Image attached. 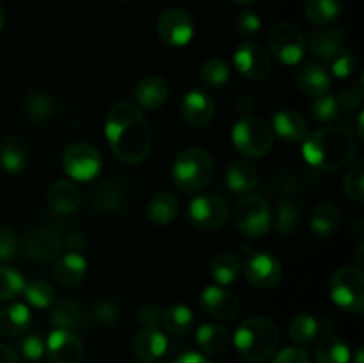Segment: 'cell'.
Instances as JSON below:
<instances>
[{
  "label": "cell",
  "mask_w": 364,
  "mask_h": 363,
  "mask_svg": "<svg viewBox=\"0 0 364 363\" xmlns=\"http://www.w3.org/2000/svg\"><path fill=\"white\" fill-rule=\"evenodd\" d=\"M301 226V210L290 198L281 199L276 214V230L283 235H291Z\"/></svg>",
  "instance_id": "60d3db41"
},
{
  "label": "cell",
  "mask_w": 364,
  "mask_h": 363,
  "mask_svg": "<svg viewBox=\"0 0 364 363\" xmlns=\"http://www.w3.org/2000/svg\"><path fill=\"white\" fill-rule=\"evenodd\" d=\"M171 363H212L206 356L199 354V352H183V354L176 356Z\"/></svg>",
  "instance_id": "11a10c76"
},
{
  "label": "cell",
  "mask_w": 364,
  "mask_h": 363,
  "mask_svg": "<svg viewBox=\"0 0 364 363\" xmlns=\"http://www.w3.org/2000/svg\"><path fill=\"white\" fill-rule=\"evenodd\" d=\"M50 320H52V324L57 330L75 331L84 327L85 315L84 310L80 308V305H77V302L71 301V299H63V301H59L55 305Z\"/></svg>",
  "instance_id": "836d02e7"
},
{
  "label": "cell",
  "mask_w": 364,
  "mask_h": 363,
  "mask_svg": "<svg viewBox=\"0 0 364 363\" xmlns=\"http://www.w3.org/2000/svg\"><path fill=\"white\" fill-rule=\"evenodd\" d=\"M331 299L340 310L363 313L364 310V273L359 265H343L333 274L329 283Z\"/></svg>",
  "instance_id": "8992f818"
},
{
  "label": "cell",
  "mask_w": 364,
  "mask_h": 363,
  "mask_svg": "<svg viewBox=\"0 0 364 363\" xmlns=\"http://www.w3.org/2000/svg\"><path fill=\"white\" fill-rule=\"evenodd\" d=\"M341 212L338 205L331 201L318 203L311 214V230L316 237H331L340 228Z\"/></svg>",
  "instance_id": "4dcf8cb0"
},
{
  "label": "cell",
  "mask_w": 364,
  "mask_h": 363,
  "mask_svg": "<svg viewBox=\"0 0 364 363\" xmlns=\"http://www.w3.org/2000/svg\"><path fill=\"white\" fill-rule=\"evenodd\" d=\"M343 189L347 198L354 205L361 206L364 203V160L358 159L350 164L343 177Z\"/></svg>",
  "instance_id": "ab89813d"
},
{
  "label": "cell",
  "mask_w": 364,
  "mask_h": 363,
  "mask_svg": "<svg viewBox=\"0 0 364 363\" xmlns=\"http://www.w3.org/2000/svg\"><path fill=\"white\" fill-rule=\"evenodd\" d=\"M233 219L238 231L247 238H262L272 226L269 201L258 194L242 196L235 205Z\"/></svg>",
  "instance_id": "52a82bcc"
},
{
  "label": "cell",
  "mask_w": 364,
  "mask_h": 363,
  "mask_svg": "<svg viewBox=\"0 0 364 363\" xmlns=\"http://www.w3.org/2000/svg\"><path fill=\"white\" fill-rule=\"evenodd\" d=\"M105 137L114 157L124 164H139L149 155L153 134L137 105L117 102L107 112Z\"/></svg>",
  "instance_id": "6da1fadb"
},
{
  "label": "cell",
  "mask_w": 364,
  "mask_h": 363,
  "mask_svg": "<svg viewBox=\"0 0 364 363\" xmlns=\"http://www.w3.org/2000/svg\"><path fill=\"white\" fill-rule=\"evenodd\" d=\"M4 23H6V11H4V7L0 6V32H2Z\"/></svg>",
  "instance_id": "6125c7cd"
},
{
  "label": "cell",
  "mask_w": 364,
  "mask_h": 363,
  "mask_svg": "<svg viewBox=\"0 0 364 363\" xmlns=\"http://www.w3.org/2000/svg\"><path fill=\"white\" fill-rule=\"evenodd\" d=\"M178 210H180V201L174 196V192L166 191L159 192L149 199L146 212H148V219L155 223L156 226H167L176 219Z\"/></svg>",
  "instance_id": "f546056e"
},
{
  "label": "cell",
  "mask_w": 364,
  "mask_h": 363,
  "mask_svg": "<svg viewBox=\"0 0 364 363\" xmlns=\"http://www.w3.org/2000/svg\"><path fill=\"white\" fill-rule=\"evenodd\" d=\"M25 280L16 269L0 265V301H9L23 292Z\"/></svg>",
  "instance_id": "b9f144b4"
},
{
  "label": "cell",
  "mask_w": 364,
  "mask_h": 363,
  "mask_svg": "<svg viewBox=\"0 0 364 363\" xmlns=\"http://www.w3.org/2000/svg\"><path fill=\"white\" fill-rule=\"evenodd\" d=\"M345 41H347V31L341 25H329L313 32L306 41V46L316 59L331 63L338 53L343 52Z\"/></svg>",
  "instance_id": "e0dca14e"
},
{
  "label": "cell",
  "mask_w": 364,
  "mask_h": 363,
  "mask_svg": "<svg viewBox=\"0 0 364 363\" xmlns=\"http://www.w3.org/2000/svg\"><path fill=\"white\" fill-rule=\"evenodd\" d=\"M46 201H48L50 209L55 210V212H75L82 203V192L75 182L57 180L50 185Z\"/></svg>",
  "instance_id": "d4e9b609"
},
{
  "label": "cell",
  "mask_w": 364,
  "mask_h": 363,
  "mask_svg": "<svg viewBox=\"0 0 364 363\" xmlns=\"http://www.w3.org/2000/svg\"><path fill=\"white\" fill-rule=\"evenodd\" d=\"M127 192L119 184L107 180L100 184L91 194V205L100 214H119L127 206Z\"/></svg>",
  "instance_id": "cb8c5ba5"
},
{
  "label": "cell",
  "mask_w": 364,
  "mask_h": 363,
  "mask_svg": "<svg viewBox=\"0 0 364 363\" xmlns=\"http://www.w3.org/2000/svg\"><path fill=\"white\" fill-rule=\"evenodd\" d=\"M242 269L240 256L235 255L231 251L219 253L215 258L210 262V276H212L213 281L220 285V287H226V285H231L238 278Z\"/></svg>",
  "instance_id": "d6a6232c"
},
{
  "label": "cell",
  "mask_w": 364,
  "mask_h": 363,
  "mask_svg": "<svg viewBox=\"0 0 364 363\" xmlns=\"http://www.w3.org/2000/svg\"><path fill=\"white\" fill-rule=\"evenodd\" d=\"M295 84L304 95L318 98L331 89V75L322 64L302 63L295 68Z\"/></svg>",
  "instance_id": "44dd1931"
},
{
  "label": "cell",
  "mask_w": 364,
  "mask_h": 363,
  "mask_svg": "<svg viewBox=\"0 0 364 363\" xmlns=\"http://www.w3.org/2000/svg\"><path fill=\"white\" fill-rule=\"evenodd\" d=\"M355 363H363V347H359L355 352Z\"/></svg>",
  "instance_id": "be15d7a7"
},
{
  "label": "cell",
  "mask_w": 364,
  "mask_h": 363,
  "mask_svg": "<svg viewBox=\"0 0 364 363\" xmlns=\"http://www.w3.org/2000/svg\"><path fill=\"white\" fill-rule=\"evenodd\" d=\"M23 112L32 121H48L57 112L55 96L43 89L31 91L23 100Z\"/></svg>",
  "instance_id": "1f68e13d"
},
{
  "label": "cell",
  "mask_w": 364,
  "mask_h": 363,
  "mask_svg": "<svg viewBox=\"0 0 364 363\" xmlns=\"http://www.w3.org/2000/svg\"><path fill=\"white\" fill-rule=\"evenodd\" d=\"M233 63L240 75H244L249 80H262L270 73V68H272L270 56L256 41H242L235 50Z\"/></svg>",
  "instance_id": "4fadbf2b"
},
{
  "label": "cell",
  "mask_w": 364,
  "mask_h": 363,
  "mask_svg": "<svg viewBox=\"0 0 364 363\" xmlns=\"http://www.w3.org/2000/svg\"><path fill=\"white\" fill-rule=\"evenodd\" d=\"M162 322L167 333L174 335V337H180V335H185L192 327V324H194V313H192V310L188 306L173 305L164 312Z\"/></svg>",
  "instance_id": "74e56055"
},
{
  "label": "cell",
  "mask_w": 364,
  "mask_h": 363,
  "mask_svg": "<svg viewBox=\"0 0 364 363\" xmlns=\"http://www.w3.org/2000/svg\"><path fill=\"white\" fill-rule=\"evenodd\" d=\"M269 45L274 56L287 66H297L306 53L304 34L290 21L274 25L269 34Z\"/></svg>",
  "instance_id": "9c48e42d"
},
{
  "label": "cell",
  "mask_w": 364,
  "mask_h": 363,
  "mask_svg": "<svg viewBox=\"0 0 364 363\" xmlns=\"http://www.w3.org/2000/svg\"><path fill=\"white\" fill-rule=\"evenodd\" d=\"M31 310L21 302L0 308V335L2 337H20L31 326Z\"/></svg>",
  "instance_id": "f1b7e54d"
},
{
  "label": "cell",
  "mask_w": 364,
  "mask_h": 363,
  "mask_svg": "<svg viewBox=\"0 0 364 363\" xmlns=\"http://www.w3.org/2000/svg\"><path fill=\"white\" fill-rule=\"evenodd\" d=\"M196 32L194 18L183 9L164 11L156 20V34L166 45L169 46H185L192 41Z\"/></svg>",
  "instance_id": "8fae6325"
},
{
  "label": "cell",
  "mask_w": 364,
  "mask_h": 363,
  "mask_svg": "<svg viewBox=\"0 0 364 363\" xmlns=\"http://www.w3.org/2000/svg\"><path fill=\"white\" fill-rule=\"evenodd\" d=\"M103 167L102 153L91 144L75 142L63 153V169L71 180L91 182L100 174Z\"/></svg>",
  "instance_id": "ba28073f"
},
{
  "label": "cell",
  "mask_w": 364,
  "mask_h": 363,
  "mask_svg": "<svg viewBox=\"0 0 364 363\" xmlns=\"http://www.w3.org/2000/svg\"><path fill=\"white\" fill-rule=\"evenodd\" d=\"M28 162V148L18 135H7L0 144V166L7 173H20Z\"/></svg>",
  "instance_id": "83f0119b"
},
{
  "label": "cell",
  "mask_w": 364,
  "mask_h": 363,
  "mask_svg": "<svg viewBox=\"0 0 364 363\" xmlns=\"http://www.w3.org/2000/svg\"><path fill=\"white\" fill-rule=\"evenodd\" d=\"M121 2H127V0H121Z\"/></svg>",
  "instance_id": "e7e4bbea"
},
{
  "label": "cell",
  "mask_w": 364,
  "mask_h": 363,
  "mask_svg": "<svg viewBox=\"0 0 364 363\" xmlns=\"http://www.w3.org/2000/svg\"><path fill=\"white\" fill-rule=\"evenodd\" d=\"M258 184V169L247 160H235L226 169V185L235 194H249Z\"/></svg>",
  "instance_id": "4316f807"
},
{
  "label": "cell",
  "mask_w": 364,
  "mask_h": 363,
  "mask_svg": "<svg viewBox=\"0 0 364 363\" xmlns=\"http://www.w3.org/2000/svg\"><path fill=\"white\" fill-rule=\"evenodd\" d=\"M66 244L70 246L71 251H78V249H82L85 246V235L82 233L80 230L71 231V233L66 237Z\"/></svg>",
  "instance_id": "9f6ffc18"
},
{
  "label": "cell",
  "mask_w": 364,
  "mask_h": 363,
  "mask_svg": "<svg viewBox=\"0 0 364 363\" xmlns=\"http://www.w3.org/2000/svg\"><path fill=\"white\" fill-rule=\"evenodd\" d=\"M233 344L238 354L247 362H265L276 354L281 344V333L270 319L251 317L237 327Z\"/></svg>",
  "instance_id": "3957f363"
},
{
  "label": "cell",
  "mask_w": 364,
  "mask_h": 363,
  "mask_svg": "<svg viewBox=\"0 0 364 363\" xmlns=\"http://www.w3.org/2000/svg\"><path fill=\"white\" fill-rule=\"evenodd\" d=\"M274 135L283 139L284 142H301L308 135V123L306 117L295 109H281L272 117Z\"/></svg>",
  "instance_id": "7402d4cb"
},
{
  "label": "cell",
  "mask_w": 364,
  "mask_h": 363,
  "mask_svg": "<svg viewBox=\"0 0 364 363\" xmlns=\"http://www.w3.org/2000/svg\"><path fill=\"white\" fill-rule=\"evenodd\" d=\"M272 363H311V359L302 345H290L277 352Z\"/></svg>",
  "instance_id": "816d5d0a"
},
{
  "label": "cell",
  "mask_w": 364,
  "mask_h": 363,
  "mask_svg": "<svg viewBox=\"0 0 364 363\" xmlns=\"http://www.w3.org/2000/svg\"><path fill=\"white\" fill-rule=\"evenodd\" d=\"M274 132L265 120L258 116L240 117L231 130L233 146L249 159H262L272 149Z\"/></svg>",
  "instance_id": "5b68a950"
},
{
  "label": "cell",
  "mask_w": 364,
  "mask_h": 363,
  "mask_svg": "<svg viewBox=\"0 0 364 363\" xmlns=\"http://www.w3.org/2000/svg\"><path fill=\"white\" fill-rule=\"evenodd\" d=\"M23 294L25 299H27L34 308H48V306L52 305L55 292H53V287L50 283H46V281L43 280H36L25 285Z\"/></svg>",
  "instance_id": "ee69618b"
},
{
  "label": "cell",
  "mask_w": 364,
  "mask_h": 363,
  "mask_svg": "<svg viewBox=\"0 0 364 363\" xmlns=\"http://www.w3.org/2000/svg\"><path fill=\"white\" fill-rule=\"evenodd\" d=\"M231 71L230 66L226 64V60L223 59H208L203 63V66L199 68V80L203 82V85L208 89H220L230 82Z\"/></svg>",
  "instance_id": "8d00e7d4"
},
{
  "label": "cell",
  "mask_w": 364,
  "mask_h": 363,
  "mask_svg": "<svg viewBox=\"0 0 364 363\" xmlns=\"http://www.w3.org/2000/svg\"><path fill=\"white\" fill-rule=\"evenodd\" d=\"M336 102L341 110H347V112L358 110L363 103V89L358 85H348L343 91H340V95L336 96Z\"/></svg>",
  "instance_id": "681fc988"
},
{
  "label": "cell",
  "mask_w": 364,
  "mask_h": 363,
  "mask_svg": "<svg viewBox=\"0 0 364 363\" xmlns=\"http://www.w3.org/2000/svg\"><path fill=\"white\" fill-rule=\"evenodd\" d=\"M355 153L358 144L354 132L340 125L316 128L302 139V157L316 169H341L354 160Z\"/></svg>",
  "instance_id": "7a4b0ae2"
},
{
  "label": "cell",
  "mask_w": 364,
  "mask_h": 363,
  "mask_svg": "<svg viewBox=\"0 0 364 363\" xmlns=\"http://www.w3.org/2000/svg\"><path fill=\"white\" fill-rule=\"evenodd\" d=\"M358 68V60H355L354 53L343 50L341 53H338L333 60H331V73L338 78H347Z\"/></svg>",
  "instance_id": "7dc6e473"
},
{
  "label": "cell",
  "mask_w": 364,
  "mask_h": 363,
  "mask_svg": "<svg viewBox=\"0 0 364 363\" xmlns=\"http://www.w3.org/2000/svg\"><path fill=\"white\" fill-rule=\"evenodd\" d=\"M235 109L242 114H249L252 109H255V98L249 93H242V95L237 96L235 100Z\"/></svg>",
  "instance_id": "db71d44e"
},
{
  "label": "cell",
  "mask_w": 364,
  "mask_h": 363,
  "mask_svg": "<svg viewBox=\"0 0 364 363\" xmlns=\"http://www.w3.org/2000/svg\"><path fill=\"white\" fill-rule=\"evenodd\" d=\"M318 333V320L313 315H309V313H297V315L290 320V326H288V335H290V338L297 345H304L308 344V342L315 340V337Z\"/></svg>",
  "instance_id": "f35d334b"
},
{
  "label": "cell",
  "mask_w": 364,
  "mask_h": 363,
  "mask_svg": "<svg viewBox=\"0 0 364 363\" xmlns=\"http://www.w3.org/2000/svg\"><path fill=\"white\" fill-rule=\"evenodd\" d=\"M235 31L244 38V41H251L262 31V18L255 11H242L235 20Z\"/></svg>",
  "instance_id": "f6af8a7d"
},
{
  "label": "cell",
  "mask_w": 364,
  "mask_h": 363,
  "mask_svg": "<svg viewBox=\"0 0 364 363\" xmlns=\"http://www.w3.org/2000/svg\"><path fill=\"white\" fill-rule=\"evenodd\" d=\"M166 333L156 326H144L132 342V351H134L135 358L141 359L144 363H153L156 359L162 358L167 351Z\"/></svg>",
  "instance_id": "d6986e66"
},
{
  "label": "cell",
  "mask_w": 364,
  "mask_h": 363,
  "mask_svg": "<svg viewBox=\"0 0 364 363\" xmlns=\"http://www.w3.org/2000/svg\"><path fill=\"white\" fill-rule=\"evenodd\" d=\"M139 320H141L144 326H156V322L160 320V310L156 305H146L139 310L137 313Z\"/></svg>",
  "instance_id": "f5cc1de1"
},
{
  "label": "cell",
  "mask_w": 364,
  "mask_h": 363,
  "mask_svg": "<svg viewBox=\"0 0 364 363\" xmlns=\"http://www.w3.org/2000/svg\"><path fill=\"white\" fill-rule=\"evenodd\" d=\"M95 320L100 324V326H116L121 319V308L114 301H100L98 305L95 306Z\"/></svg>",
  "instance_id": "bcb514c9"
},
{
  "label": "cell",
  "mask_w": 364,
  "mask_h": 363,
  "mask_svg": "<svg viewBox=\"0 0 364 363\" xmlns=\"http://www.w3.org/2000/svg\"><path fill=\"white\" fill-rule=\"evenodd\" d=\"M315 340V358L318 363H348L352 352L341 337L326 327L322 333L316 335Z\"/></svg>",
  "instance_id": "603a6c76"
},
{
  "label": "cell",
  "mask_w": 364,
  "mask_h": 363,
  "mask_svg": "<svg viewBox=\"0 0 364 363\" xmlns=\"http://www.w3.org/2000/svg\"><path fill=\"white\" fill-rule=\"evenodd\" d=\"M45 351L52 363H82L84 362V344L75 331L53 330L48 335Z\"/></svg>",
  "instance_id": "9a60e30c"
},
{
  "label": "cell",
  "mask_w": 364,
  "mask_h": 363,
  "mask_svg": "<svg viewBox=\"0 0 364 363\" xmlns=\"http://www.w3.org/2000/svg\"><path fill=\"white\" fill-rule=\"evenodd\" d=\"M187 217L192 226L212 231L226 224L228 217H230V206L220 196L201 194L191 199Z\"/></svg>",
  "instance_id": "30bf717a"
},
{
  "label": "cell",
  "mask_w": 364,
  "mask_h": 363,
  "mask_svg": "<svg viewBox=\"0 0 364 363\" xmlns=\"http://www.w3.org/2000/svg\"><path fill=\"white\" fill-rule=\"evenodd\" d=\"M215 166L208 152L203 148H185L173 164V182L181 192H198L212 182Z\"/></svg>",
  "instance_id": "277c9868"
},
{
  "label": "cell",
  "mask_w": 364,
  "mask_h": 363,
  "mask_svg": "<svg viewBox=\"0 0 364 363\" xmlns=\"http://www.w3.org/2000/svg\"><path fill=\"white\" fill-rule=\"evenodd\" d=\"M242 267H244L247 281L256 288L276 287L283 276V267H281L279 258L269 251L249 253Z\"/></svg>",
  "instance_id": "7c38bea8"
},
{
  "label": "cell",
  "mask_w": 364,
  "mask_h": 363,
  "mask_svg": "<svg viewBox=\"0 0 364 363\" xmlns=\"http://www.w3.org/2000/svg\"><path fill=\"white\" fill-rule=\"evenodd\" d=\"M196 340L206 354H219L230 344V333L219 324H203L196 333Z\"/></svg>",
  "instance_id": "e575fe53"
},
{
  "label": "cell",
  "mask_w": 364,
  "mask_h": 363,
  "mask_svg": "<svg viewBox=\"0 0 364 363\" xmlns=\"http://www.w3.org/2000/svg\"><path fill=\"white\" fill-rule=\"evenodd\" d=\"M20 242L13 230L6 226H0V260H11L18 255Z\"/></svg>",
  "instance_id": "f907efd6"
},
{
  "label": "cell",
  "mask_w": 364,
  "mask_h": 363,
  "mask_svg": "<svg viewBox=\"0 0 364 363\" xmlns=\"http://www.w3.org/2000/svg\"><path fill=\"white\" fill-rule=\"evenodd\" d=\"M355 127H358V132H355V135H358V139H363L364 137V132H363V112H359L358 121H355Z\"/></svg>",
  "instance_id": "91938a15"
},
{
  "label": "cell",
  "mask_w": 364,
  "mask_h": 363,
  "mask_svg": "<svg viewBox=\"0 0 364 363\" xmlns=\"http://www.w3.org/2000/svg\"><path fill=\"white\" fill-rule=\"evenodd\" d=\"M25 253L34 262H52V260L59 258L63 253L64 241L57 231L50 230V228H34L25 237Z\"/></svg>",
  "instance_id": "2e32d148"
},
{
  "label": "cell",
  "mask_w": 364,
  "mask_h": 363,
  "mask_svg": "<svg viewBox=\"0 0 364 363\" xmlns=\"http://www.w3.org/2000/svg\"><path fill=\"white\" fill-rule=\"evenodd\" d=\"M20 352L28 359V362H39L45 356V342L41 340L39 335H27L20 342Z\"/></svg>",
  "instance_id": "c3c4849f"
},
{
  "label": "cell",
  "mask_w": 364,
  "mask_h": 363,
  "mask_svg": "<svg viewBox=\"0 0 364 363\" xmlns=\"http://www.w3.org/2000/svg\"><path fill=\"white\" fill-rule=\"evenodd\" d=\"M350 235L359 242V244H361L363 237H364V219L363 217H359V219L354 221V224L350 226Z\"/></svg>",
  "instance_id": "680465c9"
},
{
  "label": "cell",
  "mask_w": 364,
  "mask_h": 363,
  "mask_svg": "<svg viewBox=\"0 0 364 363\" xmlns=\"http://www.w3.org/2000/svg\"><path fill=\"white\" fill-rule=\"evenodd\" d=\"M134 98L139 109L159 110L169 98V84L159 75H146L134 88Z\"/></svg>",
  "instance_id": "ffe728a7"
},
{
  "label": "cell",
  "mask_w": 364,
  "mask_h": 363,
  "mask_svg": "<svg viewBox=\"0 0 364 363\" xmlns=\"http://www.w3.org/2000/svg\"><path fill=\"white\" fill-rule=\"evenodd\" d=\"M199 305L217 320H235L242 312V301L237 294L220 285H210L199 295Z\"/></svg>",
  "instance_id": "5bb4252c"
},
{
  "label": "cell",
  "mask_w": 364,
  "mask_h": 363,
  "mask_svg": "<svg viewBox=\"0 0 364 363\" xmlns=\"http://www.w3.org/2000/svg\"><path fill=\"white\" fill-rule=\"evenodd\" d=\"M0 363H18L16 352L7 345L0 344Z\"/></svg>",
  "instance_id": "6f0895ef"
},
{
  "label": "cell",
  "mask_w": 364,
  "mask_h": 363,
  "mask_svg": "<svg viewBox=\"0 0 364 363\" xmlns=\"http://www.w3.org/2000/svg\"><path fill=\"white\" fill-rule=\"evenodd\" d=\"M230 4H235V6H249V4H255L256 0H228Z\"/></svg>",
  "instance_id": "94428289"
},
{
  "label": "cell",
  "mask_w": 364,
  "mask_h": 363,
  "mask_svg": "<svg viewBox=\"0 0 364 363\" xmlns=\"http://www.w3.org/2000/svg\"><path fill=\"white\" fill-rule=\"evenodd\" d=\"M341 0H306L304 13L311 23L331 25L341 14Z\"/></svg>",
  "instance_id": "d590c367"
},
{
  "label": "cell",
  "mask_w": 364,
  "mask_h": 363,
  "mask_svg": "<svg viewBox=\"0 0 364 363\" xmlns=\"http://www.w3.org/2000/svg\"><path fill=\"white\" fill-rule=\"evenodd\" d=\"M313 116H315L316 121L326 125H334L341 117V109L336 102V96L326 95L315 98V103H313Z\"/></svg>",
  "instance_id": "7bdbcfd3"
},
{
  "label": "cell",
  "mask_w": 364,
  "mask_h": 363,
  "mask_svg": "<svg viewBox=\"0 0 364 363\" xmlns=\"http://www.w3.org/2000/svg\"><path fill=\"white\" fill-rule=\"evenodd\" d=\"M85 273H87V263L85 258L77 251L66 253L57 260L53 267V276L63 287H77L84 281Z\"/></svg>",
  "instance_id": "484cf974"
},
{
  "label": "cell",
  "mask_w": 364,
  "mask_h": 363,
  "mask_svg": "<svg viewBox=\"0 0 364 363\" xmlns=\"http://www.w3.org/2000/svg\"><path fill=\"white\" fill-rule=\"evenodd\" d=\"M180 114L188 127L205 128L215 117V103L205 91L192 89L181 100Z\"/></svg>",
  "instance_id": "ac0fdd59"
}]
</instances>
